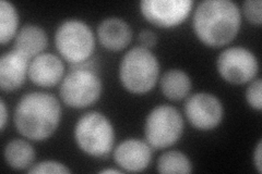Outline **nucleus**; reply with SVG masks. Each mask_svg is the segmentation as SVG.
Returning a JSON list of instances; mask_svg holds the SVG:
<instances>
[{
  "label": "nucleus",
  "mask_w": 262,
  "mask_h": 174,
  "mask_svg": "<svg viewBox=\"0 0 262 174\" xmlns=\"http://www.w3.org/2000/svg\"><path fill=\"white\" fill-rule=\"evenodd\" d=\"M241 9L231 0H204L193 13V31L204 45L222 47L238 34Z\"/></svg>",
  "instance_id": "f257e3e1"
},
{
  "label": "nucleus",
  "mask_w": 262,
  "mask_h": 174,
  "mask_svg": "<svg viewBox=\"0 0 262 174\" xmlns=\"http://www.w3.org/2000/svg\"><path fill=\"white\" fill-rule=\"evenodd\" d=\"M61 107L54 95L32 92L24 95L14 110V126L19 133L35 142L51 137L59 127Z\"/></svg>",
  "instance_id": "f03ea898"
},
{
  "label": "nucleus",
  "mask_w": 262,
  "mask_h": 174,
  "mask_svg": "<svg viewBox=\"0 0 262 174\" xmlns=\"http://www.w3.org/2000/svg\"><path fill=\"white\" fill-rule=\"evenodd\" d=\"M160 76V62L150 49L134 47L121 59L119 79L122 86L133 94L152 90Z\"/></svg>",
  "instance_id": "7ed1b4c3"
},
{
  "label": "nucleus",
  "mask_w": 262,
  "mask_h": 174,
  "mask_svg": "<svg viewBox=\"0 0 262 174\" xmlns=\"http://www.w3.org/2000/svg\"><path fill=\"white\" fill-rule=\"evenodd\" d=\"M102 81L90 59L71 65V71L62 79L59 93L62 102L76 109L92 106L102 94Z\"/></svg>",
  "instance_id": "20e7f679"
},
{
  "label": "nucleus",
  "mask_w": 262,
  "mask_h": 174,
  "mask_svg": "<svg viewBox=\"0 0 262 174\" xmlns=\"http://www.w3.org/2000/svg\"><path fill=\"white\" fill-rule=\"evenodd\" d=\"M115 130L104 114L92 111L82 115L75 127V139L82 152L92 157L108 155L115 144Z\"/></svg>",
  "instance_id": "39448f33"
},
{
  "label": "nucleus",
  "mask_w": 262,
  "mask_h": 174,
  "mask_svg": "<svg viewBox=\"0 0 262 174\" xmlns=\"http://www.w3.org/2000/svg\"><path fill=\"white\" fill-rule=\"evenodd\" d=\"M57 51L71 65L91 59L95 49L93 31L86 23L77 19L62 22L55 33Z\"/></svg>",
  "instance_id": "423d86ee"
},
{
  "label": "nucleus",
  "mask_w": 262,
  "mask_h": 174,
  "mask_svg": "<svg viewBox=\"0 0 262 174\" xmlns=\"http://www.w3.org/2000/svg\"><path fill=\"white\" fill-rule=\"evenodd\" d=\"M183 132L184 119L174 107L158 106L146 117L144 134L152 148L165 149L173 146L182 137Z\"/></svg>",
  "instance_id": "0eeeda50"
},
{
  "label": "nucleus",
  "mask_w": 262,
  "mask_h": 174,
  "mask_svg": "<svg viewBox=\"0 0 262 174\" xmlns=\"http://www.w3.org/2000/svg\"><path fill=\"white\" fill-rule=\"evenodd\" d=\"M216 68L226 82L241 85L255 80L259 63L257 57L245 47H229L220 54Z\"/></svg>",
  "instance_id": "6e6552de"
},
{
  "label": "nucleus",
  "mask_w": 262,
  "mask_h": 174,
  "mask_svg": "<svg viewBox=\"0 0 262 174\" xmlns=\"http://www.w3.org/2000/svg\"><path fill=\"white\" fill-rule=\"evenodd\" d=\"M192 7L191 0H143L140 3L145 20L164 29L182 24L190 14Z\"/></svg>",
  "instance_id": "1a4fd4ad"
},
{
  "label": "nucleus",
  "mask_w": 262,
  "mask_h": 174,
  "mask_svg": "<svg viewBox=\"0 0 262 174\" xmlns=\"http://www.w3.org/2000/svg\"><path fill=\"white\" fill-rule=\"evenodd\" d=\"M185 113L192 127L208 131L216 128L222 122L224 109L216 96L209 93H196L187 99Z\"/></svg>",
  "instance_id": "9d476101"
},
{
  "label": "nucleus",
  "mask_w": 262,
  "mask_h": 174,
  "mask_svg": "<svg viewBox=\"0 0 262 174\" xmlns=\"http://www.w3.org/2000/svg\"><path fill=\"white\" fill-rule=\"evenodd\" d=\"M114 159L126 172H142L152 161V147L147 142L129 138L115 149Z\"/></svg>",
  "instance_id": "9b49d317"
},
{
  "label": "nucleus",
  "mask_w": 262,
  "mask_h": 174,
  "mask_svg": "<svg viewBox=\"0 0 262 174\" xmlns=\"http://www.w3.org/2000/svg\"><path fill=\"white\" fill-rule=\"evenodd\" d=\"M64 65L59 57L53 54H40L32 59L29 79L40 87H52L63 79Z\"/></svg>",
  "instance_id": "f8f14e48"
},
{
  "label": "nucleus",
  "mask_w": 262,
  "mask_h": 174,
  "mask_svg": "<svg viewBox=\"0 0 262 174\" xmlns=\"http://www.w3.org/2000/svg\"><path fill=\"white\" fill-rule=\"evenodd\" d=\"M30 60L15 51L6 53L0 58V87L4 92L20 88L29 73Z\"/></svg>",
  "instance_id": "ddd939ff"
},
{
  "label": "nucleus",
  "mask_w": 262,
  "mask_h": 174,
  "mask_svg": "<svg viewBox=\"0 0 262 174\" xmlns=\"http://www.w3.org/2000/svg\"><path fill=\"white\" fill-rule=\"evenodd\" d=\"M97 37L103 47L108 51L118 52L126 48L133 38L129 24L119 18H108L97 28Z\"/></svg>",
  "instance_id": "4468645a"
},
{
  "label": "nucleus",
  "mask_w": 262,
  "mask_h": 174,
  "mask_svg": "<svg viewBox=\"0 0 262 174\" xmlns=\"http://www.w3.org/2000/svg\"><path fill=\"white\" fill-rule=\"evenodd\" d=\"M47 44L48 36L44 29L35 24H27L14 37L13 51L27 58L28 60H32L43 54Z\"/></svg>",
  "instance_id": "2eb2a0df"
},
{
  "label": "nucleus",
  "mask_w": 262,
  "mask_h": 174,
  "mask_svg": "<svg viewBox=\"0 0 262 174\" xmlns=\"http://www.w3.org/2000/svg\"><path fill=\"white\" fill-rule=\"evenodd\" d=\"M162 93L170 101H182L191 89V80L182 70L171 69L164 73L161 79Z\"/></svg>",
  "instance_id": "dca6fc26"
},
{
  "label": "nucleus",
  "mask_w": 262,
  "mask_h": 174,
  "mask_svg": "<svg viewBox=\"0 0 262 174\" xmlns=\"http://www.w3.org/2000/svg\"><path fill=\"white\" fill-rule=\"evenodd\" d=\"M35 155L34 148L24 139L11 140L6 145L4 152L6 162L14 170H24L32 167Z\"/></svg>",
  "instance_id": "f3484780"
},
{
  "label": "nucleus",
  "mask_w": 262,
  "mask_h": 174,
  "mask_svg": "<svg viewBox=\"0 0 262 174\" xmlns=\"http://www.w3.org/2000/svg\"><path fill=\"white\" fill-rule=\"evenodd\" d=\"M19 14L10 2H0V43L6 45L18 34Z\"/></svg>",
  "instance_id": "a211bd4d"
},
{
  "label": "nucleus",
  "mask_w": 262,
  "mask_h": 174,
  "mask_svg": "<svg viewBox=\"0 0 262 174\" xmlns=\"http://www.w3.org/2000/svg\"><path fill=\"white\" fill-rule=\"evenodd\" d=\"M158 171L160 173H191L192 164L184 153L169 151L159 158Z\"/></svg>",
  "instance_id": "6ab92c4d"
},
{
  "label": "nucleus",
  "mask_w": 262,
  "mask_h": 174,
  "mask_svg": "<svg viewBox=\"0 0 262 174\" xmlns=\"http://www.w3.org/2000/svg\"><path fill=\"white\" fill-rule=\"evenodd\" d=\"M29 173L34 174V173H59V174H67L71 173V170L67 168V165L63 163H60L58 161L54 160H46L38 162L28 170Z\"/></svg>",
  "instance_id": "aec40b11"
},
{
  "label": "nucleus",
  "mask_w": 262,
  "mask_h": 174,
  "mask_svg": "<svg viewBox=\"0 0 262 174\" xmlns=\"http://www.w3.org/2000/svg\"><path fill=\"white\" fill-rule=\"evenodd\" d=\"M262 81L260 79L253 80L250 82L249 86L246 90V99L247 103L253 109L258 111L262 108Z\"/></svg>",
  "instance_id": "412c9836"
},
{
  "label": "nucleus",
  "mask_w": 262,
  "mask_h": 174,
  "mask_svg": "<svg viewBox=\"0 0 262 174\" xmlns=\"http://www.w3.org/2000/svg\"><path fill=\"white\" fill-rule=\"evenodd\" d=\"M262 3L261 0H247L243 5L244 14L251 24L260 26L262 22V14H261Z\"/></svg>",
  "instance_id": "4be33fe9"
},
{
  "label": "nucleus",
  "mask_w": 262,
  "mask_h": 174,
  "mask_svg": "<svg viewBox=\"0 0 262 174\" xmlns=\"http://www.w3.org/2000/svg\"><path fill=\"white\" fill-rule=\"evenodd\" d=\"M139 41H140L142 47L150 49L157 45L158 36L154 32L150 30H143L140 34H139Z\"/></svg>",
  "instance_id": "5701e85b"
},
{
  "label": "nucleus",
  "mask_w": 262,
  "mask_h": 174,
  "mask_svg": "<svg viewBox=\"0 0 262 174\" xmlns=\"http://www.w3.org/2000/svg\"><path fill=\"white\" fill-rule=\"evenodd\" d=\"M253 162L255 167L259 173H262V142L259 140V143L256 147V151L253 153Z\"/></svg>",
  "instance_id": "b1692460"
},
{
  "label": "nucleus",
  "mask_w": 262,
  "mask_h": 174,
  "mask_svg": "<svg viewBox=\"0 0 262 174\" xmlns=\"http://www.w3.org/2000/svg\"><path fill=\"white\" fill-rule=\"evenodd\" d=\"M0 114H2V120H0V129H2V131H4L6 128V124L8 122V110H7V107H6L4 99L0 101Z\"/></svg>",
  "instance_id": "393cba45"
},
{
  "label": "nucleus",
  "mask_w": 262,
  "mask_h": 174,
  "mask_svg": "<svg viewBox=\"0 0 262 174\" xmlns=\"http://www.w3.org/2000/svg\"><path fill=\"white\" fill-rule=\"evenodd\" d=\"M100 173H121L119 170H116V169H104L102 170Z\"/></svg>",
  "instance_id": "a878e982"
}]
</instances>
